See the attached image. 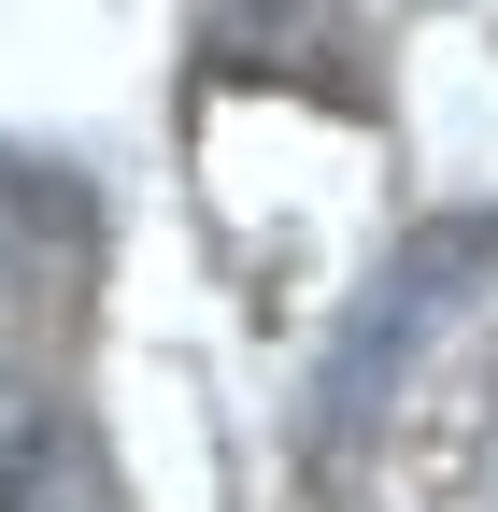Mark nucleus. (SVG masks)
Here are the masks:
<instances>
[{
	"label": "nucleus",
	"mask_w": 498,
	"mask_h": 512,
	"mask_svg": "<svg viewBox=\"0 0 498 512\" xmlns=\"http://www.w3.org/2000/svg\"><path fill=\"white\" fill-rule=\"evenodd\" d=\"M29 456H43V399L15 370H0V512H15V484H29Z\"/></svg>",
	"instance_id": "nucleus-3"
},
{
	"label": "nucleus",
	"mask_w": 498,
	"mask_h": 512,
	"mask_svg": "<svg viewBox=\"0 0 498 512\" xmlns=\"http://www.w3.org/2000/svg\"><path fill=\"white\" fill-rule=\"evenodd\" d=\"M484 512H498V413H484Z\"/></svg>",
	"instance_id": "nucleus-4"
},
{
	"label": "nucleus",
	"mask_w": 498,
	"mask_h": 512,
	"mask_svg": "<svg viewBox=\"0 0 498 512\" xmlns=\"http://www.w3.org/2000/svg\"><path fill=\"white\" fill-rule=\"evenodd\" d=\"M214 72H285V86L370 114V57H356L342 0H228V15H214Z\"/></svg>",
	"instance_id": "nucleus-2"
},
{
	"label": "nucleus",
	"mask_w": 498,
	"mask_h": 512,
	"mask_svg": "<svg viewBox=\"0 0 498 512\" xmlns=\"http://www.w3.org/2000/svg\"><path fill=\"white\" fill-rule=\"evenodd\" d=\"M484 256H498V228H484V214H456V228H427L399 271L370 285V313H356L342 356H328V441H356V427H370V399H399V370H413V356H427V328H442V313L484 285Z\"/></svg>",
	"instance_id": "nucleus-1"
}]
</instances>
